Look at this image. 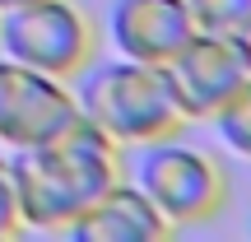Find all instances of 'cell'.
<instances>
[{
    "label": "cell",
    "mask_w": 251,
    "mask_h": 242,
    "mask_svg": "<svg viewBox=\"0 0 251 242\" xmlns=\"http://www.w3.org/2000/svg\"><path fill=\"white\" fill-rule=\"evenodd\" d=\"M75 98H79L84 117H93L117 144L172 140L186 126L177 98H172L168 70L149 61H130V56L93 65L84 75V84L75 89Z\"/></svg>",
    "instance_id": "1"
},
{
    "label": "cell",
    "mask_w": 251,
    "mask_h": 242,
    "mask_svg": "<svg viewBox=\"0 0 251 242\" xmlns=\"http://www.w3.org/2000/svg\"><path fill=\"white\" fill-rule=\"evenodd\" d=\"M233 42H237V52H242V61H247V70H251V14L233 28Z\"/></svg>",
    "instance_id": "11"
},
{
    "label": "cell",
    "mask_w": 251,
    "mask_h": 242,
    "mask_svg": "<svg viewBox=\"0 0 251 242\" xmlns=\"http://www.w3.org/2000/svg\"><path fill=\"white\" fill-rule=\"evenodd\" d=\"M163 70H168L172 98H177L186 121H209L237 93V84L251 75L237 42H233V33H205V28H196L163 61Z\"/></svg>",
    "instance_id": "4"
},
{
    "label": "cell",
    "mask_w": 251,
    "mask_h": 242,
    "mask_svg": "<svg viewBox=\"0 0 251 242\" xmlns=\"http://www.w3.org/2000/svg\"><path fill=\"white\" fill-rule=\"evenodd\" d=\"M75 112H79V98H75L70 80L19 65L14 84H9V98H5V112H0V144H9V149L47 144Z\"/></svg>",
    "instance_id": "5"
},
{
    "label": "cell",
    "mask_w": 251,
    "mask_h": 242,
    "mask_svg": "<svg viewBox=\"0 0 251 242\" xmlns=\"http://www.w3.org/2000/svg\"><path fill=\"white\" fill-rule=\"evenodd\" d=\"M14 5H28V0H0V9H14Z\"/></svg>",
    "instance_id": "13"
},
{
    "label": "cell",
    "mask_w": 251,
    "mask_h": 242,
    "mask_svg": "<svg viewBox=\"0 0 251 242\" xmlns=\"http://www.w3.org/2000/svg\"><path fill=\"white\" fill-rule=\"evenodd\" d=\"M168 233L172 224L158 215V205L126 177L93 196L65 228V238L75 242H163Z\"/></svg>",
    "instance_id": "7"
},
{
    "label": "cell",
    "mask_w": 251,
    "mask_h": 242,
    "mask_svg": "<svg viewBox=\"0 0 251 242\" xmlns=\"http://www.w3.org/2000/svg\"><path fill=\"white\" fill-rule=\"evenodd\" d=\"M209 121H214L219 140H224L237 159H251V75L237 84V93H233V98H228Z\"/></svg>",
    "instance_id": "8"
},
{
    "label": "cell",
    "mask_w": 251,
    "mask_h": 242,
    "mask_svg": "<svg viewBox=\"0 0 251 242\" xmlns=\"http://www.w3.org/2000/svg\"><path fill=\"white\" fill-rule=\"evenodd\" d=\"M14 70H19V61H9V56H0V112H5L9 84H14Z\"/></svg>",
    "instance_id": "12"
},
{
    "label": "cell",
    "mask_w": 251,
    "mask_h": 242,
    "mask_svg": "<svg viewBox=\"0 0 251 242\" xmlns=\"http://www.w3.org/2000/svg\"><path fill=\"white\" fill-rule=\"evenodd\" d=\"M0 56L56 80H79L98 56V24L75 0H28L0 9Z\"/></svg>",
    "instance_id": "2"
},
{
    "label": "cell",
    "mask_w": 251,
    "mask_h": 242,
    "mask_svg": "<svg viewBox=\"0 0 251 242\" xmlns=\"http://www.w3.org/2000/svg\"><path fill=\"white\" fill-rule=\"evenodd\" d=\"M135 187L158 205V215L172 228L205 224L228 205V172L219 168V159L196 144H181L177 135L140 144Z\"/></svg>",
    "instance_id": "3"
},
{
    "label": "cell",
    "mask_w": 251,
    "mask_h": 242,
    "mask_svg": "<svg viewBox=\"0 0 251 242\" xmlns=\"http://www.w3.org/2000/svg\"><path fill=\"white\" fill-rule=\"evenodd\" d=\"M196 33L186 0H117L107 14V37L117 56L163 65L186 37Z\"/></svg>",
    "instance_id": "6"
},
{
    "label": "cell",
    "mask_w": 251,
    "mask_h": 242,
    "mask_svg": "<svg viewBox=\"0 0 251 242\" xmlns=\"http://www.w3.org/2000/svg\"><path fill=\"white\" fill-rule=\"evenodd\" d=\"M24 233V219H19V196H14V172L9 159H0V242Z\"/></svg>",
    "instance_id": "10"
},
{
    "label": "cell",
    "mask_w": 251,
    "mask_h": 242,
    "mask_svg": "<svg viewBox=\"0 0 251 242\" xmlns=\"http://www.w3.org/2000/svg\"><path fill=\"white\" fill-rule=\"evenodd\" d=\"M186 5L196 28H205V33H233L251 14V0H186Z\"/></svg>",
    "instance_id": "9"
}]
</instances>
